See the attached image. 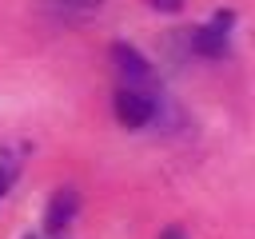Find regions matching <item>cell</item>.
<instances>
[{
	"label": "cell",
	"instance_id": "obj_4",
	"mask_svg": "<svg viewBox=\"0 0 255 239\" xmlns=\"http://www.w3.org/2000/svg\"><path fill=\"white\" fill-rule=\"evenodd\" d=\"M72 219H76V191H72V187H64V191H56V195H52L48 215H44V227L56 235V231H64Z\"/></svg>",
	"mask_w": 255,
	"mask_h": 239
},
{
	"label": "cell",
	"instance_id": "obj_7",
	"mask_svg": "<svg viewBox=\"0 0 255 239\" xmlns=\"http://www.w3.org/2000/svg\"><path fill=\"white\" fill-rule=\"evenodd\" d=\"M8 183H12V167H0V195L8 191Z\"/></svg>",
	"mask_w": 255,
	"mask_h": 239
},
{
	"label": "cell",
	"instance_id": "obj_2",
	"mask_svg": "<svg viewBox=\"0 0 255 239\" xmlns=\"http://www.w3.org/2000/svg\"><path fill=\"white\" fill-rule=\"evenodd\" d=\"M112 60H116V68H120V76L128 80V84H143V80H151V68H147V60L131 48V44H112Z\"/></svg>",
	"mask_w": 255,
	"mask_h": 239
},
{
	"label": "cell",
	"instance_id": "obj_6",
	"mask_svg": "<svg viewBox=\"0 0 255 239\" xmlns=\"http://www.w3.org/2000/svg\"><path fill=\"white\" fill-rule=\"evenodd\" d=\"M147 4H151L155 12H179V8H183V0H147Z\"/></svg>",
	"mask_w": 255,
	"mask_h": 239
},
{
	"label": "cell",
	"instance_id": "obj_3",
	"mask_svg": "<svg viewBox=\"0 0 255 239\" xmlns=\"http://www.w3.org/2000/svg\"><path fill=\"white\" fill-rule=\"evenodd\" d=\"M227 24H231L227 12L215 16V24H207V28H199V32L191 36V48L203 52V56H223V52H227Z\"/></svg>",
	"mask_w": 255,
	"mask_h": 239
},
{
	"label": "cell",
	"instance_id": "obj_5",
	"mask_svg": "<svg viewBox=\"0 0 255 239\" xmlns=\"http://www.w3.org/2000/svg\"><path fill=\"white\" fill-rule=\"evenodd\" d=\"M100 4L104 0H44V12L52 16V20H84V16H92V12H100Z\"/></svg>",
	"mask_w": 255,
	"mask_h": 239
},
{
	"label": "cell",
	"instance_id": "obj_1",
	"mask_svg": "<svg viewBox=\"0 0 255 239\" xmlns=\"http://www.w3.org/2000/svg\"><path fill=\"white\" fill-rule=\"evenodd\" d=\"M151 116H155V100L147 92H135V88H120L116 92V120L124 127H143Z\"/></svg>",
	"mask_w": 255,
	"mask_h": 239
},
{
	"label": "cell",
	"instance_id": "obj_8",
	"mask_svg": "<svg viewBox=\"0 0 255 239\" xmlns=\"http://www.w3.org/2000/svg\"><path fill=\"white\" fill-rule=\"evenodd\" d=\"M159 239H187L179 227H167V231H159Z\"/></svg>",
	"mask_w": 255,
	"mask_h": 239
}]
</instances>
